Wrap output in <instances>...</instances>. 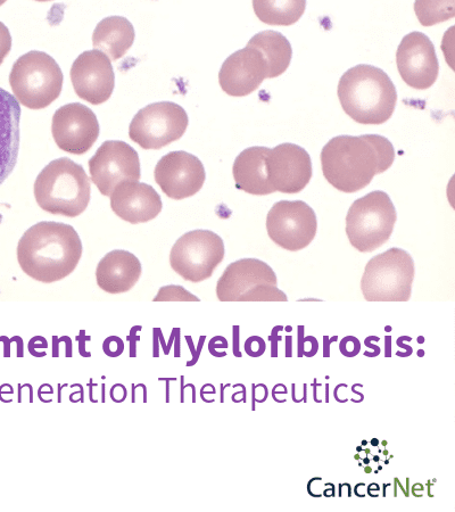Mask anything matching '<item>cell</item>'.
I'll return each instance as SVG.
<instances>
[{"label":"cell","instance_id":"obj_27","mask_svg":"<svg viewBox=\"0 0 455 512\" xmlns=\"http://www.w3.org/2000/svg\"><path fill=\"white\" fill-rule=\"evenodd\" d=\"M165 301L200 302V299L190 294L184 287L172 285L161 288L154 299V302Z\"/></svg>","mask_w":455,"mask_h":512},{"label":"cell","instance_id":"obj_29","mask_svg":"<svg viewBox=\"0 0 455 512\" xmlns=\"http://www.w3.org/2000/svg\"><path fill=\"white\" fill-rule=\"evenodd\" d=\"M339 349L345 357L353 358L360 352V342L355 337H345Z\"/></svg>","mask_w":455,"mask_h":512},{"label":"cell","instance_id":"obj_6","mask_svg":"<svg viewBox=\"0 0 455 512\" xmlns=\"http://www.w3.org/2000/svg\"><path fill=\"white\" fill-rule=\"evenodd\" d=\"M397 220L391 197L382 191L355 201L346 216V235L354 249L374 252L390 241Z\"/></svg>","mask_w":455,"mask_h":512},{"label":"cell","instance_id":"obj_25","mask_svg":"<svg viewBox=\"0 0 455 512\" xmlns=\"http://www.w3.org/2000/svg\"><path fill=\"white\" fill-rule=\"evenodd\" d=\"M259 20L269 26H292L302 18L305 2H253Z\"/></svg>","mask_w":455,"mask_h":512},{"label":"cell","instance_id":"obj_7","mask_svg":"<svg viewBox=\"0 0 455 512\" xmlns=\"http://www.w3.org/2000/svg\"><path fill=\"white\" fill-rule=\"evenodd\" d=\"M413 279L412 256L393 247L368 262L361 279V291L368 302H408Z\"/></svg>","mask_w":455,"mask_h":512},{"label":"cell","instance_id":"obj_30","mask_svg":"<svg viewBox=\"0 0 455 512\" xmlns=\"http://www.w3.org/2000/svg\"><path fill=\"white\" fill-rule=\"evenodd\" d=\"M245 350L253 358H258L266 351V344L258 336H253L246 342Z\"/></svg>","mask_w":455,"mask_h":512},{"label":"cell","instance_id":"obj_20","mask_svg":"<svg viewBox=\"0 0 455 512\" xmlns=\"http://www.w3.org/2000/svg\"><path fill=\"white\" fill-rule=\"evenodd\" d=\"M142 274V263L135 254L117 250L107 253L98 263L96 280L104 292L122 294L131 291Z\"/></svg>","mask_w":455,"mask_h":512},{"label":"cell","instance_id":"obj_28","mask_svg":"<svg viewBox=\"0 0 455 512\" xmlns=\"http://www.w3.org/2000/svg\"><path fill=\"white\" fill-rule=\"evenodd\" d=\"M12 49V36L10 30L0 22V65H2Z\"/></svg>","mask_w":455,"mask_h":512},{"label":"cell","instance_id":"obj_18","mask_svg":"<svg viewBox=\"0 0 455 512\" xmlns=\"http://www.w3.org/2000/svg\"><path fill=\"white\" fill-rule=\"evenodd\" d=\"M266 60L258 49L248 47L231 54L222 64L219 84L227 95L244 97L258 90L264 79H268Z\"/></svg>","mask_w":455,"mask_h":512},{"label":"cell","instance_id":"obj_14","mask_svg":"<svg viewBox=\"0 0 455 512\" xmlns=\"http://www.w3.org/2000/svg\"><path fill=\"white\" fill-rule=\"evenodd\" d=\"M154 177L165 195L172 200L181 201L201 191L206 173L197 156L179 151L164 155L157 162Z\"/></svg>","mask_w":455,"mask_h":512},{"label":"cell","instance_id":"obj_19","mask_svg":"<svg viewBox=\"0 0 455 512\" xmlns=\"http://www.w3.org/2000/svg\"><path fill=\"white\" fill-rule=\"evenodd\" d=\"M110 197L113 212L132 225L154 220L163 208L159 193L152 186L139 181L120 184Z\"/></svg>","mask_w":455,"mask_h":512},{"label":"cell","instance_id":"obj_16","mask_svg":"<svg viewBox=\"0 0 455 512\" xmlns=\"http://www.w3.org/2000/svg\"><path fill=\"white\" fill-rule=\"evenodd\" d=\"M267 172L273 191L284 194L301 193L312 178L311 156L299 145L280 144L268 155Z\"/></svg>","mask_w":455,"mask_h":512},{"label":"cell","instance_id":"obj_2","mask_svg":"<svg viewBox=\"0 0 455 512\" xmlns=\"http://www.w3.org/2000/svg\"><path fill=\"white\" fill-rule=\"evenodd\" d=\"M81 256L82 243L76 229L61 222H39L24 233L18 245L24 274L43 284L70 276Z\"/></svg>","mask_w":455,"mask_h":512},{"label":"cell","instance_id":"obj_12","mask_svg":"<svg viewBox=\"0 0 455 512\" xmlns=\"http://www.w3.org/2000/svg\"><path fill=\"white\" fill-rule=\"evenodd\" d=\"M88 165L91 181L103 196H111L114 189L126 181L142 178L137 151L121 140L103 143Z\"/></svg>","mask_w":455,"mask_h":512},{"label":"cell","instance_id":"obj_5","mask_svg":"<svg viewBox=\"0 0 455 512\" xmlns=\"http://www.w3.org/2000/svg\"><path fill=\"white\" fill-rule=\"evenodd\" d=\"M64 76L47 53L32 51L13 65L10 85L16 101L30 110H43L61 96Z\"/></svg>","mask_w":455,"mask_h":512},{"label":"cell","instance_id":"obj_9","mask_svg":"<svg viewBox=\"0 0 455 512\" xmlns=\"http://www.w3.org/2000/svg\"><path fill=\"white\" fill-rule=\"evenodd\" d=\"M225 243L210 230H193L181 236L170 253V266L190 283H202L212 277L225 259Z\"/></svg>","mask_w":455,"mask_h":512},{"label":"cell","instance_id":"obj_24","mask_svg":"<svg viewBox=\"0 0 455 512\" xmlns=\"http://www.w3.org/2000/svg\"><path fill=\"white\" fill-rule=\"evenodd\" d=\"M258 49L268 64V79L278 78L291 64L293 49L283 33L267 30L255 35L247 44Z\"/></svg>","mask_w":455,"mask_h":512},{"label":"cell","instance_id":"obj_23","mask_svg":"<svg viewBox=\"0 0 455 512\" xmlns=\"http://www.w3.org/2000/svg\"><path fill=\"white\" fill-rule=\"evenodd\" d=\"M136 33L131 22L123 16H110L97 24L93 33V45L110 61H118L134 45Z\"/></svg>","mask_w":455,"mask_h":512},{"label":"cell","instance_id":"obj_13","mask_svg":"<svg viewBox=\"0 0 455 512\" xmlns=\"http://www.w3.org/2000/svg\"><path fill=\"white\" fill-rule=\"evenodd\" d=\"M52 134L56 145L62 151L84 155L91 150L99 137L96 114L84 104L64 105L54 114Z\"/></svg>","mask_w":455,"mask_h":512},{"label":"cell","instance_id":"obj_1","mask_svg":"<svg viewBox=\"0 0 455 512\" xmlns=\"http://www.w3.org/2000/svg\"><path fill=\"white\" fill-rule=\"evenodd\" d=\"M395 155L392 143L383 136H338L322 148L321 167L337 191L353 194L390 169Z\"/></svg>","mask_w":455,"mask_h":512},{"label":"cell","instance_id":"obj_26","mask_svg":"<svg viewBox=\"0 0 455 512\" xmlns=\"http://www.w3.org/2000/svg\"><path fill=\"white\" fill-rule=\"evenodd\" d=\"M418 4L425 8V10H429V12L424 11H416L418 18L423 24V26H433V24L438 22L448 21L450 18L454 16V5L445 8V10L437 11V8L440 7L441 3H421Z\"/></svg>","mask_w":455,"mask_h":512},{"label":"cell","instance_id":"obj_8","mask_svg":"<svg viewBox=\"0 0 455 512\" xmlns=\"http://www.w3.org/2000/svg\"><path fill=\"white\" fill-rule=\"evenodd\" d=\"M221 302H287L268 263L243 259L229 264L217 285Z\"/></svg>","mask_w":455,"mask_h":512},{"label":"cell","instance_id":"obj_22","mask_svg":"<svg viewBox=\"0 0 455 512\" xmlns=\"http://www.w3.org/2000/svg\"><path fill=\"white\" fill-rule=\"evenodd\" d=\"M270 151L268 147L255 146L237 156L233 175L239 191L258 196L275 193L269 184L267 172Z\"/></svg>","mask_w":455,"mask_h":512},{"label":"cell","instance_id":"obj_21","mask_svg":"<svg viewBox=\"0 0 455 512\" xmlns=\"http://www.w3.org/2000/svg\"><path fill=\"white\" fill-rule=\"evenodd\" d=\"M21 113L16 98L0 88V186L18 163Z\"/></svg>","mask_w":455,"mask_h":512},{"label":"cell","instance_id":"obj_10","mask_svg":"<svg viewBox=\"0 0 455 512\" xmlns=\"http://www.w3.org/2000/svg\"><path fill=\"white\" fill-rule=\"evenodd\" d=\"M188 123L184 107L172 102L154 103L132 119L129 137L143 150H161L184 136Z\"/></svg>","mask_w":455,"mask_h":512},{"label":"cell","instance_id":"obj_3","mask_svg":"<svg viewBox=\"0 0 455 512\" xmlns=\"http://www.w3.org/2000/svg\"><path fill=\"white\" fill-rule=\"evenodd\" d=\"M337 93L344 112L361 125H383L392 118L397 103L396 88L388 74L367 64L346 71Z\"/></svg>","mask_w":455,"mask_h":512},{"label":"cell","instance_id":"obj_15","mask_svg":"<svg viewBox=\"0 0 455 512\" xmlns=\"http://www.w3.org/2000/svg\"><path fill=\"white\" fill-rule=\"evenodd\" d=\"M396 63L405 84L417 90L432 87L440 73L434 44L423 32H411L403 38Z\"/></svg>","mask_w":455,"mask_h":512},{"label":"cell","instance_id":"obj_4","mask_svg":"<svg viewBox=\"0 0 455 512\" xmlns=\"http://www.w3.org/2000/svg\"><path fill=\"white\" fill-rule=\"evenodd\" d=\"M40 209L55 216L77 218L90 202V179L82 165L68 158L52 161L33 186Z\"/></svg>","mask_w":455,"mask_h":512},{"label":"cell","instance_id":"obj_11","mask_svg":"<svg viewBox=\"0 0 455 512\" xmlns=\"http://www.w3.org/2000/svg\"><path fill=\"white\" fill-rule=\"evenodd\" d=\"M317 230V214L305 202L280 201L268 213V235L281 249L304 250L316 238Z\"/></svg>","mask_w":455,"mask_h":512},{"label":"cell","instance_id":"obj_17","mask_svg":"<svg viewBox=\"0 0 455 512\" xmlns=\"http://www.w3.org/2000/svg\"><path fill=\"white\" fill-rule=\"evenodd\" d=\"M71 81L74 92L84 101L93 105L109 101L115 86L109 57L96 49L82 53L72 65Z\"/></svg>","mask_w":455,"mask_h":512}]
</instances>
